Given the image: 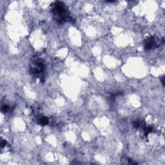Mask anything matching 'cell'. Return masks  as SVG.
Returning a JSON list of instances; mask_svg holds the SVG:
<instances>
[{
	"mask_svg": "<svg viewBox=\"0 0 165 165\" xmlns=\"http://www.w3.org/2000/svg\"><path fill=\"white\" fill-rule=\"evenodd\" d=\"M53 5L52 13L56 20L61 22L65 21L67 17V10L65 5L61 2H56Z\"/></svg>",
	"mask_w": 165,
	"mask_h": 165,
	"instance_id": "1",
	"label": "cell"
},
{
	"mask_svg": "<svg viewBox=\"0 0 165 165\" xmlns=\"http://www.w3.org/2000/svg\"><path fill=\"white\" fill-rule=\"evenodd\" d=\"M40 123H41V125H47V123H48V120H47V118H45V117L41 118V120H40Z\"/></svg>",
	"mask_w": 165,
	"mask_h": 165,
	"instance_id": "2",
	"label": "cell"
}]
</instances>
